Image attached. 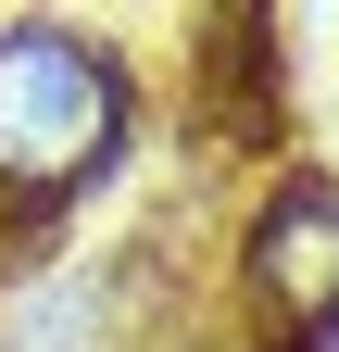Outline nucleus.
Returning a JSON list of instances; mask_svg holds the SVG:
<instances>
[{
  "instance_id": "f257e3e1",
  "label": "nucleus",
  "mask_w": 339,
  "mask_h": 352,
  "mask_svg": "<svg viewBox=\"0 0 339 352\" xmlns=\"http://www.w3.org/2000/svg\"><path fill=\"white\" fill-rule=\"evenodd\" d=\"M113 151H126V63H113V38L63 25V13L0 25V201L51 214Z\"/></svg>"
},
{
  "instance_id": "f03ea898",
  "label": "nucleus",
  "mask_w": 339,
  "mask_h": 352,
  "mask_svg": "<svg viewBox=\"0 0 339 352\" xmlns=\"http://www.w3.org/2000/svg\"><path fill=\"white\" fill-rule=\"evenodd\" d=\"M239 277H251L264 340H289V352H327V340H339V176H314V164L277 176L264 214H251Z\"/></svg>"
}]
</instances>
